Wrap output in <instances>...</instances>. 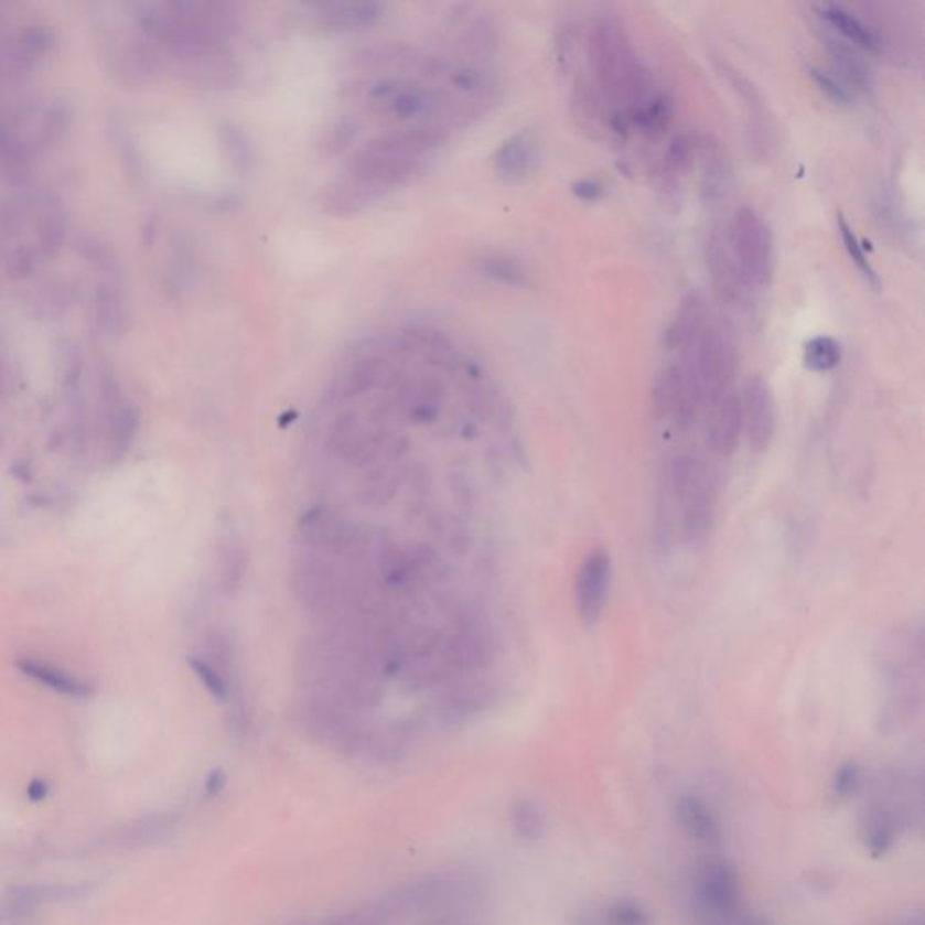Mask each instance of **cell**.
Instances as JSON below:
<instances>
[{"label": "cell", "instance_id": "cell-37", "mask_svg": "<svg viewBox=\"0 0 925 925\" xmlns=\"http://www.w3.org/2000/svg\"><path fill=\"white\" fill-rule=\"evenodd\" d=\"M573 194L582 201H599L604 195V185L599 180H581L573 185Z\"/></svg>", "mask_w": 925, "mask_h": 925}, {"label": "cell", "instance_id": "cell-32", "mask_svg": "<svg viewBox=\"0 0 925 925\" xmlns=\"http://www.w3.org/2000/svg\"><path fill=\"white\" fill-rule=\"evenodd\" d=\"M356 129H358V123L351 118H342V120L336 121L335 126L325 132L324 143H322L325 154H338V152L347 149L356 136Z\"/></svg>", "mask_w": 925, "mask_h": 925}, {"label": "cell", "instance_id": "cell-21", "mask_svg": "<svg viewBox=\"0 0 925 925\" xmlns=\"http://www.w3.org/2000/svg\"><path fill=\"white\" fill-rule=\"evenodd\" d=\"M373 201H375V197L369 192L364 191L362 186L356 185L347 178L331 183L322 195L324 211L336 217L358 214V212L367 208Z\"/></svg>", "mask_w": 925, "mask_h": 925}, {"label": "cell", "instance_id": "cell-36", "mask_svg": "<svg viewBox=\"0 0 925 925\" xmlns=\"http://www.w3.org/2000/svg\"><path fill=\"white\" fill-rule=\"evenodd\" d=\"M649 918L646 913L636 910L635 905H621L619 910L613 913V924L615 925H647Z\"/></svg>", "mask_w": 925, "mask_h": 925}, {"label": "cell", "instance_id": "cell-17", "mask_svg": "<svg viewBox=\"0 0 925 925\" xmlns=\"http://www.w3.org/2000/svg\"><path fill=\"white\" fill-rule=\"evenodd\" d=\"M670 120H673V100L666 93L655 90L642 101L641 106L630 110L624 118L611 121V126L619 132L636 130L641 135L658 136L669 127Z\"/></svg>", "mask_w": 925, "mask_h": 925}, {"label": "cell", "instance_id": "cell-10", "mask_svg": "<svg viewBox=\"0 0 925 925\" xmlns=\"http://www.w3.org/2000/svg\"><path fill=\"white\" fill-rule=\"evenodd\" d=\"M706 259L716 299L732 310H745L754 288L743 276L723 237L712 234L707 239Z\"/></svg>", "mask_w": 925, "mask_h": 925}, {"label": "cell", "instance_id": "cell-13", "mask_svg": "<svg viewBox=\"0 0 925 925\" xmlns=\"http://www.w3.org/2000/svg\"><path fill=\"white\" fill-rule=\"evenodd\" d=\"M709 322L710 311L706 299L698 291H689L667 325L664 344L669 351H680L687 355Z\"/></svg>", "mask_w": 925, "mask_h": 925}, {"label": "cell", "instance_id": "cell-19", "mask_svg": "<svg viewBox=\"0 0 925 925\" xmlns=\"http://www.w3.org/2000/svg\"><path fill=\"white\" fill-rule=\"evenodd\" d=\"M700 895L707 907L727 915L738 902V885L734 873L725 864H710L700 879Z\"/></svg>", "mask_w": 925, "mask_h": 925}, {"label": "cell", "instance_id": "cell-30", "mask_svg": "<svg viewBox=\"0 0 925 925\" xmlns=\"http://www.w3.org/2000/svg\"><path fill=\"white\" fill-rule=\"evenodd\" d=\"M808 76H810L811 82L816 84L817 89L822 93V96H826L831 104H836V106H850L851 104V93L848 87L842 84V82L837 78L836 75H831V73H826V71L820 69V67H816V65H808Z\"/></svg>", "mask_w": 925, "mask_h": 925}, {"label": "cell", "instance_id": "cell-3", "mask_svg": "<svg viewBox=\"0 0 925 925\" xmlns=\"http://www.w3.org/2000/svg\"><path fill=\"white\" fill-rule=\"evenodd\" d=\"M670 491L681 508V531L687 542H706L714 528L718 508L714 469L700 455H678L670 469Z\"/></svg>", "mask_w": 925, "mask_h": 925}, {"label": "cell", "instance_id": "cell-33", "mask_svg": "<svg viewBox=\"0 0 925 925\" xmlns=\"http://www.w3.org/2000/svg\"><path fill=\"white\" fill-rule=\"evenodd\" d=\"M581 41V36L577 35V25L571 22H564L562 28H559L557 33V62H559L560 69L570 71L576 64L577 44Z\"/></svg>", "mask_w": 925, "mask_h": 925}, {"label": "cell", "instance_id": "cell-12", "mask_svg": "<svg viewBox=\"0 0 925 925\" xmlns=\"http://www.w3.org/2000/svg\"><path fill=\"white\" fill-rule=\"evenodd\" d=\"M696 158L700 160L701 195L709 205L718 206L727 201L734 186L732 165L725 147L712 136L698 140Z\"/></svg>", "mask_w": 925, "mask_h": 925}, {"label": "cell", "instance_id": "cell-26", "mask_svg": "<svg viewBox=\"0 0 925 925\" xmlns=\"http://www.w3.org/2000/svg\"><path fill=\"white\" fill-rule=\"evenodd\" d=\"M512 830L519 839L534 840L542 839L546 831L545 814L539 806L530 799H517L510 806Z\"/></svg>", "mask_w": 925, "mask_h": 925}, {"label": "cell", "instance_id": "cell-9", "mask_svg": "<svg viewBox=\"0 0 925 925\" xmlns=\"http://www.w3.org/2000/svg\"><path fill=\"white\" fill-rule=\"evenodd\" d=\"M613 560L610 551L596 548L582 560L577 571L576 604L577 613L585 625H595L604 615L605 604L610 599Z\"/></svg>", "mask_w": 925, "mask_h": 925}, {"label": "cell", "instance_id": "cell-20", "mask_svg": "<svg viewBox=\"0 0 925 925\" xmlns=\"http://www.w3.org/2000/svg\"><path fill=\"white\" fill-rule=\"evenodd\" d=\"M17 667H19L22 675L30 676V678L39 681L42 686L50 687V689L55 690V692H61V695L87 698L95 690L89 684L80 680V678L67 675L65 670L56 669V667L50 666V664H42V662L24 658V660L17 662Z\"/></svg>", "mask_w": 925, "mask_h": 925}, {"label": "cell", "instance_id": "cell-14", "mask_svg": "<svg viewBox=\"0 0 925 925\" xmlns=\"http://www.w3.org/2000/svg\"><path fill=\"white\" fill-rule=\"evenodd\" d=\"M540 160V140L536 130L520 129L508 136L494 154V169L508 181L525 180Z\"/></svg>", "mask_w": 925, "mask_h": 925}, {"label": "cell", "instance_id": "cell-34", "mask_svg": "<svg viewBox=\"0 0 925 925\" xmlns=\"http://www.w3.org/2000/svg\"><path fill=\"white\" fill-rule=\"evenodd\" d=\"M225 143L232 161H234L239 169H245V166L250 165V140L246 138L245 132H243L239 127H225Z\"/></svg>", "mask_w": 925, "mask_h": 925}, {"label": "cell", "instance_id": "cell-16", "mask_svg": "<svg viewBox=\"0 0 925 925\" xmlns=\"http://www.w3.org/2000/svg\"><path fill=\"white\" fill-rule=\"evenodd\" d=\"M826 53L830 56L833 75L851 93H870L873 89V69L865 61V53L857 50L837 35L825 36Z\"/></svg>", "mask_w": 925, "mask_h": 925}, {"label": "cell", "instance_id": "cell-23", "mask_svg": "<svg viewBox=\"0 0 925 925\" xmlns=\"http://www.w3.org/2000/svg\"><path fill=\"white\" fill-rule=\"evenodd\" d=\"M475 270L486 279L499 282V284L520 288L528 282V271L519 260L505 254H485L475 259Z\"/></svg>", "mask_w": 925, "mask_h": 925}, {"label": "cell", "instance_id": "cell-11", "mask_svg": "<svg viewBox=\"0 0 925 925\" xmlns=\"http://www.w3.org/2000/svg\"><path fill=\"white\" fill-rule=\"evenodd\" d=\"M817 17L825 28L839 36L848 44L856 45L857 50L871 55H884L888 50V42L882 39L875 25L868 24L864 19L846 10L845 6L825 2L816 6Z\"/></svg>", "mask_w": 925, "mask_h": 925}, {"label": "cell", "instance_id": "cell-25", "mask_svg": "<svg viewBox=\"0 0 925 925\" xmlns=\"http://www.w3.org/2000/svg\"><path fill=\"white\" fill-rule=\"evenodd\" d=\"M842 361V347L830 335L811 336L803 347V362L811 373H830Z\"/></svg>", "mask_w": 925, "mask_h": 925}, {"label": "cell", "instance_id": "cell-28", "mask_svg": "<svg viewBox=\"0 0 925 925\" xmlns=\"http://www.w3.org/2000/svg\"><path fill=\"white\" fill-rule=\"evenodd\" d=\"M837 228H839L840 239L845 245L846 254L850 257L851 262L856 265L857 270L864 277L865 282L879 290L881 288V277L876 276L875 268L871 266L870 259L865 257L862 243L857 237L856 230L851 228L850 223L842 214H837Z\"/></svg>", "mask_w": 925, "mask_h": 925}, {"label": "cell", "instance_id": "cell-4", "mask_svg": "<svg viewBox=\"0 0 925 925\" xmlns=\"http://www.w3.org/2000/svg\"><path fill=\"white\" fill-rule=\"evenodd\" d=\"M684 356L700 389L703 406H712L731 392L738 373V345L731 325L710 321L692 349Z\"/></svg>", "mask_w": 925, "mask_h": 925}, {"label": "cell", "instance_id": "cell-15", "mask_svg": "<svg viewBox=\"0 0 925 925\" xmlns=\"http://www.w3.org/2000/svg\"><path fill=\"white\" fill-rule=\"evenodd\" d=\"M743 434V416H741L740 395L735 390L727 392L723 398L712 404L707 443L712 454L718 458H731L740 445Z\"/></svg>", "mask_w": 925, "mask_h": 925}, {"label": "cell", "instance_id": "cell-22", "mask_svg": "<svg viewBox=\"0 0 925 925\" xmlns=\"http://www.w3.org/2000/svg\"><path fill=\"white\" fill-rule=\"evenodd\" d=\"M678 816L689 836L703 845H714L720 839V826L700 799L684 797L678 803Z\"/></svg>", "mask_w": 925, "mask_h": 925}, {"label": "cell", "instance_id": "cell-27", "mask_svg": "<svg viewBox=\"0 0 925 925\" xmlns=\"http://www.w3.org/2000/svg\"><path fill=\"white\" fill-rule=\"evenodd\" d=\"M138 431V412L132 407H118L110 418L109 445L112 461H120L129 452Z\"/></svg>", "mask_w": 925, "mask_h": 925}, {"label": "cell", "instance_id": "cell-7", "mask_svg": "<svg viewBox=\"0 0 925 925\" xmlns=\"http://www.w3.org/2000/svg\"><path fill=\"white\" fill-rule=\"evenodd\" d=\"M655 406L676 429L687 431L695 426L703 400L686 361L673 362L660 370L655 384Z\"/></svg>", "mask_w": 925, "mask_h": 925}, {"label": "cell", "instance_id": "cell-1", "mask_svg": "<svg viewBox=\"0 0 925 925\" xmlns=\"http://www.w3.org/2000/svg\"><path fill=\"white\" fill-rule=\"evenodd\" d=\"M588 61L593 86L611 110L610 123L624 118L653 93L646 65L619 17H596L591 24Z\"/></svg>", "mask_w": 925, "mask_h": 925}, {"label": "cell", "instance_id": "cell-2", "mask_svg": "<svg viewBox=\"0 0 925 925\" xmlns=\"http://www.w3.org/2000/svg\"><path fill=\"white\" fill-rule=\"evenodd\" d=\"M447 140V127L407 126L367 141L351 155L344 178L380 197L406 185Z\"/></svg>", "mask_w": 925, "mask_h": 925}, {"label": "cell", "instance_id": "cell-18", "mask_svg": "<svg viewBox=\"0 0 925 925\" xmlns=\"http://www.w3.org/2000/svg\"><path fill=\"white\" fill-rule=\"evenodd\" d=\"M384 8L375 2L358 4H325L319 11L322 25L335 31L369 30L380 21Z\"/></svg>", "mask_w": 925, "mask_h": 925}, {"label": "cell", "instance_id": "cell-31", "mask_svg": "<svg viewBox=\"0 0 925 925\" xmlns=\"http://www.w3.org/2000/svg\"><path fill=\"white\" fill-rule=\"evenodd\" d=\"M868 845L875 856H881L893 842V819L885 810H879L871 816L868 825Z\"/></svg>", "mask_w": 925, "mask_h": 925}, {"label": "cell", "instance_id": "cell-6", "mask_svg": "<svg viewBox=\"0 0 925 925\" xmlns=\"http://www.w3.org/2000/svg\"><path fill=\"white\" fill-rule=\"evenodd\" d=\"M718 69L741 100V107L745 112L743 120H745L749 151L757 161H763V163L771 161L779 147V127H777L771 104L763 95V90L732 65L720 64Z\"/></svg>", "mask_w": 925, "mask_h": 925}, {"label": "cell", "instance_id": "cell-8", "mask_svg": "<svg viewBox=\"0 0 925 925\" xmlns=\"http://www.w3.org/2000/svg\"><path fill=\"white\" fill-rule=\"evenodd\" d=\"M743 432L755 454L768 451L777 431L774 392L761 375H751L740 392Z\"/></svg>", "mask_w": 925, "mask_h": 925}, {"label": "cell", "instance_id": "cell-35", "mask_svg": "<svg viewBox=\"0 0 925 925\" xmlns=\"http://www.w3.org/2000/svg\"><path fill=\"white\" fill-rule=\"evenodd\" d=\"M861 781V775L857 771L856 765H846L840 768L836 779V790L840 796H850L851 792H856L857 785Z\"/></svg>", "mask_w": 925, "mask_h": 925}, {"label": "cell", "instance_id": "cell-24", "mask_svg": "<svg viewBox=\"0 0 925 925\" xmlns=\"http://www.w3.org/2000/svg\"><path fill=\"white\" fill-rule=\"evenodd\" d=\"M571 107L579 126L588 130H599L604 116V101L591 82H577L571 93Z\"/></svg>", "mask_w": 925, "mask_h": 925}, {"label": "cell", "instance_id": "cell-29", "mask_svg": "<svg viewBox=\"0 0 925 925\" xmlns=\"http://www.w3.org/2000/svg\"><path fill=\"white\" fill-rule=\"evenodd\" d=\"M696 151H698V138L690 135L676 136L675 140L670 141L666 158H664V174L670 180L686 174L690 166L695 165Z\"/></svg>", "mask_w": 925, "mask_h": 925}, {"label": "cell", "instance_id": "cell-5", "mask_svg": "<svg viewBox=\"0 0 925 925\" xmlns=\"http://www.w3.org/2000/svg\"><path fill=\"white\" fill-rule=\"evenodd\" d=\"M727 245L752 288H766L774 279L775 246L771 225L752 206L735 211Z\"/></svg>", "mask_w": 925, "mask_h": 925}]
</instances>
